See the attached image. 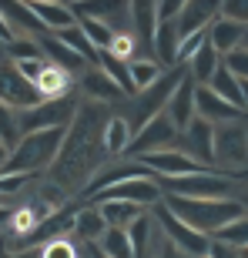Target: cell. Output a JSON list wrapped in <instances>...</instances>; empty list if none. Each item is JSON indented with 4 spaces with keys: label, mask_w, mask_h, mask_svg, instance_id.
<instances>
[{
    "label": "cell",
    "mask_w": 248,
    "mask_h": 258,
    "mask_svg": "<svg viewBox=\"0 0 248 258\" xmlns=\"http://www.w3.org/2000/svg\"><path fill=\"white\" fill-rule=\"evenodd\" d=\"M111 121L107 114V104H97V101H87V104L77 107V117L67 127V138L60 144V154L54 168H50V178L64 195L84 191L91 178L101 171V164L107 158L104 148V127Z\"/></svg>",
    "instance_id": "cell-1"
},
{
    "label": "cell",
    "mask_w": 248,
    "mask_h": 258,
    "mask_svg": "<svg viewBox=\"0 0 248 258\" xmlns=\"http://www.w3.org/2000/svg\"><path fill=\"white\" fill-rule=\"evenodd\" d=\"M164 208H171L184 225L195 231L215 238L225 225L245 215L238 198H178V195H164Z\"/></svg>",
    "instance_id": "cell-2"
},
{
    "label": "cell",
    "mask_w": 248,
    "mask_h": 258,
    "mask_svg": "<svg viewBox=\"0 0 248 258\" xmlns=\"http://www.w3.org/2000/svg\"><path fill=\"white\" fill-rule=\"evenodd\" d=\"M67 138V127H47V131H30L17 141V148L10 151V161L4 174H37L50 171L60 154V144Z\"/></svg>",
    "instance_id": "cell-3"
},
{
    "label": "cell",
    "mask_w": 248,
    "mask_h": 258,
    "mask_svg": "<svg viewBox=\"0 0 248 258\" xmlns=\"http://www.w3.org/2000/svg\"><path fill=\"white\" fill-rule=\"evenodd\" d=\"M215 168L228 178H238L248 168V127L241 121L215 127Z\"/></svg>",
    "instance_id": "cell-4"
},
{
    "label": "cell",
    "mask_w": 248,
    "mask_h": 258,
    "mask_svg": "<svg viewBox=\"0 0 248 258\" xmlns=\"http://www.w3.org/2000/svg\"><path fill=\"white\" fill-rule=\"evenodd\" d=\"M161 188L164 195H178V198H231V178L215 168L184 174V178H164Z\"/></svg>",
    "instance_id": "cell-5"
},
{
    "label": "cell",
    "mask_w": 248,
    "mask_h": 258,
    "mask_svg": "<svg viewBox=\"0 0 248 258\" xmlns=\"http://www.w3.org/2000/svg\"><path fill=\"white\" fill-rule=\"evenodd\" d=\"M178 138H181V131H178V127L171 124V117L161 111V114H154L141 131H134L131 144H128V151H124V158L138 161V158H144V154L171 151V148H178Z\"/></svg>",
    "instance_id": "cell-6"
},
{
    "label": "cell",
    "mask_w": 248,
    "mask_h": 258,
    "mask_svg": "<svg viewBox=\"0 0 248 258\" xmlns=\"http://www.w3.org/2000/svg\"><path fill=\"white\" fill-rule=\"evenodd\" d=\"M77 101L71 97H54V101H44V104L30 107V111H20V131H47V127H71V121L77 117Z\"/></svg>",
    "instance_id": "cell-7"
},
{
    "label": "cell",
    "mask_w": 248,
    "mask_h": 258,
    "mask_svg": "<svg viewBox=\"0 0 248 258\" xmlns=\"http://www.w3.org/2000/svg\"><path fill=\"white\" fill-rule=\"evenodd\" d=\"M0 101L14 111H30V107L44 104V94L37 91L34 81L20 74L14 60H0Z\"/></svg>",
    "instance_id": "cell-8"
},
{
    "label": "cell",
    "mask_w": 248,
    "mask_h": 258,
    "mask_svg": "<svg viewBox=\"0 0 248 258\" xmlns=\"http://www.w3.org/2000/svg\"><path fill=\"white\" fill-rule=\"evenodd\" d=\"M154 215H158V221H161L164 228V238L171 241L178 251H188V255L195 258H205L211 248V238L208 235H201V231H195L191 225H184L178 215H174L171 208H161V205H154Z\"/></svg>",
    "instance_id": "cell-9"
},
{
    "label": "cell",
    "mask_w": 248,
    "mask_h": 258,
    "mask_svg": "<svg viewBox=\"0 0 248 258\" xmlns=\"http://www.w3.org/2000/svg\"><path fill=\"white\" fill-rule=\"evenodd\" d=\"M178 151H184L188 158H195L205 168H215V124L195 117L191 127L178 138Z\"/></svg>",
    "instance_id": "cell-10"
},
{
    "label": "cell",
    "mask_w": 248,
    "mask_h": 258,
    "mask_svg": "<svg viewBox=\"0 0 248 258\" xmlns=\"http://www.w3.org/2000/svg\"><path fill=\"white\" fill-rule=\"evenodd\" d=\"M144 168H151L154 178H184V174H195V171H205V164H198L195 158H188L184 151L171 148V151H158V154H144L138 158Z\"/></svg>",
    "instance_id": "cell-11"
},
{
    "label": "cell",
    "mask_w": 248,
    "mask_h": 258,
    "mask_svg": "<svg viewBox=\"0 0 248 258\" xmlns=\"http://www.w3.org/2000/svg\"><path fill=\"white\" fill-rule=\"evenodd\" d=\"M195 101H198V81L184 71V77H181V84L174 87V94H171V101H168V107H164V114L171 117V124L178 127V131H188L191 127V121L198 117V111H195Z\"/></svg>",
    "instance_id": "cell-12"
},
{
    "label": "cell",
    "mask_w": 248,
    "mask_h": 258,
    "mask_svg": "<svg viewBox=\"0 0 248 258\" xmlns=\"http://www.w3.org/2000/svg\"><path fill=\"white\" fill-rule=\"evenodd\" d=\"M131 178H151V168H144L141 161H131V158L121 161V164H104V168L91 178V184L84 188V195L94 198V195L107 191V188H114V184H121V181H131Z\"/></svg>",
    "instance_id": "cell-13"
},
{
    "label": "cell",
    "mask_w": 248,
    "mask_h": 258,
    "mask_svg": "<svg viewBox=\"0 0 248 258\" xmlns=\"http://www.w3.org/2000/svg\"><path fill=\"white\" fill-rule=\"evenodd\" d=\"M221 7H225V0H188V7L178 17L181 37H191L198 30H211V24L221 17Z\"/></svg>",
    "instance_id": "cell-14"
},
{
    "label": "cell",
    "mask_w": 248,
    "mask_h": 258,
    "mask_svg": "<svg viewBox=\"0 0 248 258\" xmlns=\"http://www.w3.org/2000/svg\"><path fill=\"white\" fill-rule=\"evenodd\" d=\"M181 30H178V20H158V30H154L151 40V54L161 67H181L178 64V54H181Z\"/></svg>",
    "instance_id": "cell-15"
},
{
    "label": "cell",
    "mask_w": 248,
    "mask_h": 258,
    "mask_svg": "<svg viewBox=\"0 0 248 258\" xmlns=\"http://www.w3.org/2000/svg\"><path fill=\"white\" fill-rule=\"evenodd\" d=\"M195 111H198L201 121H208V124H228V121H238L245 111H238L235 104H228V101H221L215 91H211L208 84H198V101H195Z\"/></svg>",
    "instance_id": "cell-16"
},
{
    "label": "cell",
    "mask_w": 248,
    "mask_h": 258,
    "mask_svg": "<svg viewBox=\"0 0 248 258\" xmlns=\"http://www.w3.org/2000/svg\"><path fill=\"white\" fill-rule=\"evenodd\" d=\"M81 91H84L87 101H97V104H121V101H128V94H124L101 67H91V71L81 74Z\"/></svg>",
    "instance_id": "cell-17"
},
{
    "label": "cell",
    "mask_w": 248,
    "mask_h": 258,
    "mask_svg": "<svg viewBox=\"0 0 248 258\" xmlns=\"http://www.w3.org/2000/svg\"><path fill=\"white\" fill-rule=\"evenodd\" d=\"M158 20H161V0H131V30L138 44H144L148 50H151Z\"/></svg>",
    "instance_id": "cell-18"
},
{
    "label": "cell",
    "mask_w": 248,
    "mask_h": 258,
    "mask_svg": "<svg viewBox=\"0 0 248 258\" xmlns=\"http://www.w3.org/2000/svg\"><path fill=\"white\" fill-rule=\"evenodd\" d=\"M0 14L7 17L14 34H30V37L47 34V27L40 24V17L34 14V7H30L27 0H0Z\"/></svg>",
    "instance_id": "cell-19"
},
{
    "label": "cell",
    "mask_w": 248,
    "mask_h": 258,
    "mask_svg": "<svg viewBox=\"0 0 248 258\" xmlns=\"http://www.w3.org/2000/svg\"><path fill=\"white\" fill-rule=\"evenodd\" d=\"M37 44H40V50H44V57H47L54 67H60V71H67V74H84L87 60L81 57V54H74L57 34H50V30H47V34H40V37H37Z\"/></svg>",
    "instance_id": "cell-20"
},
{
    "label": "cell",
    "mask_w": 248,
    "mask_h": 258,
    "mask_svg": "<svg viewBox=\"0 0 248 258\" xmlns=\"http://www.w3.org/2000/svg\"><path fill=\"white\" fill-rule=\"evenodd\" d=\"M91 205H97V208H101V215H104V221H107V228H131L134 221L144 218V208H141V205H134V201L97 198V201H91Z\"/></svg>",
    "instance_id": "cell-21"
},
{
    "label": "cell",
    "mask_w": 248,
    "mask_h": 258,
    "mask_svg": "<svg viewBox=\"0 0 248 258\" xmlns=\"http://www.w3.org/2000/svg\"><path fill=\"white\" fill-rule=\"evenodd\" d=\"M245 24H238V20H228V17H218L215 24H211L208 30V40L215 44V50H218L221 57H228L231 50L241 47V40H245Z\"/></svg>",
    "instance_id": "cell-22"
},
{
    "label": "cell",
    "mask_w": 248,
    "mask_h": 258,
    "mask_svg": "<svg viewBox=\"0 0 248 258\" xmlns=\"http://www.w3.org/2000/svg\"><path fill=\"white\" fill-rule=\"evenodd\" d=\"M104 231H107V221H104L97 205H84L81 211H74V235L77 238L97 245V241L104 238Z\"/></svg>",
    "instance_id": "cell-23"
},
{
    "label": "cell",
    "mask_w": 248,
    "mask_h": 258,
    "mask_svg": "<svg viewBox=\"0 0 248 258\" xmlns=\"http://www.w3.org/2000/svg\"><path fill=\"white\" fill-rule=\"evenodd\" d=\"M225 64V57H221L218 50H215V44H211V40H205V44H201L198 47V54H195V57L188 60V74L195 77V81H198V84H208L211 77L218 74V67Z\"/></svg>",
    "instance_id": "cell-24"
},
{
    "label": "cell",
    "mask_w": 248,
    "mask_h": 258,
    "mask_svg": "<svg viewBox=\"0 0 248 258\" xmlns=\"http://www.w3.org/2000/svg\"><path fill=\"white\" fill-rule=\"evenodd\" d=\"M34 7V14L40 17V24L50 30V34H60V30H67V27H74L77 24V14L71 10V4H30Z\"/></svg>",
    "instance_id": "cell-25"
},
{
    "label": "cell",
    "mask_w": 248,
    "mask_h": 258,
    "mask_svg": "<svg viewBox=\"0 0 248 258\" xmlns=\"http://www.w3.org/2000/svg\"><path fill=\"white\" fill-rule=\"evenodd\" d=\"M208 87L221 97V101H228V104H235L238 111H245V87H241V81L231 74L225 64H221V67H218V74L208 81Z\"/></svg>",
    "instance_id": "cell-26"
},
{
    "label": "cell",
    "mask_w": 248,
    "mask_h": 258,
    "mask_svg": "<svg viewBox=\"0 0 248 258\" xmlns=\"http://www.w3.org/2000/svg\"><path fill=\"white\" fill-rule=\"evenodd\" d=\"M134 138V127L131 121L124 114H111V121H107L104 127V148H107V158H117V154L128 151V144H131Z\"/></svg>",
    "instance_id": "cell-27"
},
{
    "label": "cell",
    "mask_w": 248,
    "mask_h": 258,
    "mask_svg": "<svg viewBox=\"0 0 248 258\" xmlns=\"http://www.w3.org/2000/svg\"><path fill=\"white\" fill-rule=\"evenodd\" d=\"M71 84H74V74H67L60 67L47 64V71L40 74L37 91L44 94V101H54V97H71Z\"/></svg>",
    "instance_id": "cell-28"
},
{
    "label": "cell",
    "mask_w": 248,
    "mask_h": 258,
    "mask_svg": "<svg viewBox=\"0 0 248 258\" xmlns=\"http://www.w3.org/2000/svg\"><path fill=\"white\" fill-rule=\"evenodd\" d=\"M101 71H104L111 81H114L117 87H121L128 97H134V81H131V60H124V57H117V54H111V50H104L101 54Z\"/></svg>",
    "instance_id": "cell-29"
},
{
    "label": "cell",
    "mask_w": 248,
    "mask_h": 258,
    "mask_svg": "<svg viewBox=\"0 0 248 258\" xmlns=\"http://www.w3.org/2000/svg\"><path fill=\"white\" fill-rule=\"evenodd\" d=\"M164 77V67L158 64L154 57H134L131 60V81H134V97L141 94V91H148V87H154L158 81Z\"/></svg>",
    "instance_id": "cell-30"
},
{
    "label": "cell",
    "mask_w": 248,
    "mask_h": 258,
    "mask_svg": "<svg viewBox=\"0 0 248 258\" xmlns=\"http://www.w3.org/2000/svg\"><path fill=\"white\" fill-rule=\"evenodd\" d=\"M97 248L104 251L107 258H134V241L128 228H107L104 238L97 241Z\"/></svg>",
    "instance_id": "cell-31"
},
{
    "label": "cell",
    "mask_w": 248,
    "mask_h": 258,
    "mask_svg": "<svg viewBox=\"0 0 248 258\" xmlns=\"http://www.w3.org/2000/svg\"><path fill=\"white\" fill-rule=\"evenodd\" d=\"M57 37L64 40V44H67L71 50H74V54H81V57H84L87 64H97V60H101V50H97L94 44H91V37H87L84 30H81V24H74V27L60 30Z\"/></svg>",
    "instance_id": "cell-32"
},
{
    "label": "cell",
    "mask_w": 248,
    "mask_h": 258,
    "mask_svg": "<svg viewBox=\"0 0 248 258\" xmlns=\"http://www.w3.org/2000/svg\"><path fill=\"white\" fill-rule=\"evenodd\" d=\"M77 24H81V30L91 37V44H94L101 54L114 47V40H117V30L114 27H107V24H101V20H91V17H77Z\"/></svg>",
    "instance_id": "cell-33"
},
{
    "label": "cell",
    "mask_w": 248,
    "mask_h": 258,
    "mask_svg": "<svg viewBox=\"0 0 248 258\" xmlns=\"http://www.w3.org/2000/svg\"><path fill=\"white\" fill-rule=\"evenodd\" d=\"M20 138H24V131H20V111H14V107H7L0 101V141L14 151Z\"/></svg>",
    "instance_id": "cell-34"
},
{
    "label": "cell",
    "mask_w": 248,
    "mask_h": 258,
    "mask_svg": "<svg viewBox=\"0 0 248 258\" xmlns=\"http://www.w3.org/2000/svg\"><path fill=\"white\" fill-rule=\"evenodd\" d=\"M218 241H225V245H231V248L245 251L248 248V215H241V218H235L231 225H225V228L215 235Z\"/></svg>",
    "instance_id": "cell-35"
},
{
    "label": "cell",
    "mask_w": 248,
    "mask_h": 258,
    "mask_svg": "<svg viewBox=\"0 0 248 258\" xmlns=\"http://www.w3.org/2000/svg\"><path fill=\"white\" fill-rule=\"evenodd\" d=\"M7 60H34V57H44V50H40V44H37V37H17V40H10L7 47Z\"/></svg>",
    "instance_id": "cell-36"
},
{
    "label": "cell",
    "mask_w": 248,
    "mask_h": 258,
    "mask_svg": "<svg viewBox=\"0 0 248 258\" xmlns=\"http://www.w3.org/2000/svg\"><path fill=\"white\" fill-rule=\"evenodd\" d=\"M225 67H228V71L238 77V81H248V47L231 50L228 57H225Z\"/></svg>",
    "instance_id": "cell-37"
},
{
    "label": "cell",
    "mask_w": 248,
    "mask_h": 258,
    "mask_svg": "<svg viewBox=\"0 0 248 258\" xmlns=\"http://www.w3.org/2000/svg\"><path fill=\"white\" fill-rule=\"evenodd\" d=\"M40 258H77V251H74V245H71L67 238H54V241L44 245V255Z\"/></svg>",
    "instance_id": "cell-38"
},
{
    "label": "cell",
    "mask_w": 248,
    "mask_h": 258,
    "mask_svg": "<svg viewBox=\"0 0 248 258\" xmlns=\"http://www.w3.org/2000/svg\"><path fill=\"white\" fill-rule=\"evenodd\" d=\"M221 17L228 20H238L248 27V0H225V7H221Z\"/></svg>",
    "instance_id": "cell-39"
},
{
    "label": "cell",
    "mask_w": 248,
    "mask_h": 258,
    "mask_svg": "<svg viewBox=\"0 0 248 258\" xmlns=\"http://www.w3.org/2000/svg\"><path fill=\"white\" fill-rule=\"evenodd\" d=\"M30 174H0V195L4 198H10V195H17L24 184H27Z\"/></svg>",
    "instance_id": "cell-40"
},
{
    "label": "cell",
    "mask_w": 248,
    "mask_h": 258,
    "mask_svg": "<svg viewBox=\"0 0 248 258\" xmlns=\"http://www.w3.org/2000/svg\"><path fill=\"white\" fill-rule=\"evenodd\" d=\"M184 7H188V0H161V20H178Z\"/></svg>",
    "instance_id": "cell-41"
},
{
    "label": "cell",
    "mask_w": 248,
    "mask_h": 258,
    "mask_svg": "<svg viewBox=\"0 0 248 258\" xmlns=\"http://www.w3.org/2000/svg\"><path fill=\"white\" fill-rule=\"evenodd\" d=\"M208 258H241V251H238V248H231V245H225V241H218V238H211Z\"/></svg>",
    "instance_id": "cell-42"
},
{
    "label": "cell",
    "mask_w": 248,
    "mask_h": 258,
    "mask_svg": "<svg viewBox=\"0 0 248 258\" xmlns=\"http://www.w3.org/2000/svg\"><path fill=\"white\" fill-rule=\"evenodd\" d=\"M10 40H17V34H14V27L7 24V17L0 14V47H7Z\"/></svg>",
    "instance_id": "cell-43"
},
{
    "label": "cell",
    "mask_w": 248,
    "mask_h": 258,
    "mask_svg": "<svg viewBox=\"0 0 248 258\" xmlns=\"http://www.w3.org/2000/svg\"><path fill=\"white\" fill-rule=\"evenodd\" d=\"M7 161H10V148L4 141H0V174H4V168H7Z\"/></svg>",
    "instance_id": "cell-44"
},
{
    "label": "cell",
    "mask_w": 248,
    "mask_h": 258,
    "mask_svg": "<svg viewBox=\"0 0 248 258\" xmlns=\"http://www.w3.org/2000/svg\"><path fill=\"white\" fill-rule=\"evenodd\" d=\"M10 218H14V211H10V208H7V205H0V225H7V221H10Z\"/></svg>",
    "instance_id": "cell-45"
},
{
    "label": "cell",
    "mask_w": 248,
    "mask_h": 258,
    "mask_svg": "<svg viewBox=\"0 0 248 258\" xmlns=\"http://www.w3.org/2000/svg\"><path fill=\"white\" fill-rule=\"evenodd\" d=\"M27 4H57V0H27ZM60 4H67V0H60Z\"/></svg>",
    "instance_id": "cell-46"
},
{
    "label": "cell",
    "mask_w": 248,
    "mask_h": 258,
    "mask_svg": "<svg viewBox=\"0 0 248 258\" xmlns=\"http://www.w3.org/2000/svg\"><path fill=\"white\" fill-rule=\"evenodd\" d=\"M238 201H241V208H245V215H248V195H241Z\"/></svg>",
    "instance_id": "cell-47"
},
{
    "label": "cell",
    "mask_w": 248,
    "mask_h": 258,
    "mask_svg": "<svg viewBox=\"0 0 248 258\" xmlns=\"http://www.w3.org/2000/svg\"><path fill=\"white\" fill-rule=\"evenodd\" d=\"M241 87H245V111H248V81H241Z\"/></svg>",
    "instance_id": "cell-48"
},
{
    "label": "cell",
    "mask_w": 248,
    "mask_h": 258,
    "mask_svg": "<svg viewBox=\"0 0 248 258\" xmlns=\"http://www.w3.org/2000/svg\"><path fill=\"white\" fill-rule=\"evenodd\" d=\"M94 258H107V255H104V251H101V248H94Z\"/></svg>",
    "instance_id": "cell-49"
},
{
    "label": "cell",
    "mask_w": 248,
    "mask_h": 258,
    "mask_svg": "<svg viewBox=\"0 0 248 258\" xmlns=\"http://www.w3.org/2000/svg\"><path fill=\"white\" fill-rule=\"evenodd\" d=\"M241 47H248V30H245V40H241Z\"/></svg>",
    "instance_id": "cell-50"
},
{
    "label": "cell",
    "mask_w": 248,
    "mask_h": 258,
    "mask_svg": "<svg viewBox=\"0 0 248 258\" xmlns=\"http://www.w3.org/2000/svg\"><path fill=\"white\" fill-rule=\"evenodd\" d=\"M241 258H248V248H245V251H241Z\"/></svg>",
    "instance_id": "cell-51"
},
{
    "label": "cell",
    "mask_w": 248,
    "mask_h": 258,
    "mask_svg": "<svg viewBox=\"0 0 248 258\" xmlns=\"http://www.w3.org/2000/svg\"><path fill=\"white\" fill-rule=\"evenodd\" d=\"M67 4H81V0H67Z\"/></svg>",
    "instance_id": "cell-52"
},
{
    "label": "cell",
    "mask_w": 248,
    "mask_h": 258,
    "mask_svg": "<svg viewBox=\"0 0 248 258\" xmlns=\"http://www.w3.org/2000/svg\"><path fill=\"white\" fill-rule=\"evenodd\" d=\"M205 258H208V255H205Z\"/></svg>",
    "instance_id": "cell-53"
}]
</instances>
